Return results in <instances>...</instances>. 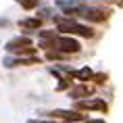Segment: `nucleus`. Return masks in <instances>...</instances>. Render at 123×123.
Segmentation results:
<instances>
[{
  "mask_svg": "<svg viewBox=\"0 0 123 123\" xmlns=\"http://www.w3.org/2000/svg\"><path fill=\"white\" fill-rule=\"evenodd\" d=\"M90 123H104V121H100V119H98V121H90Z\"/></svg>",
  "mask_w": 123,
  "mask_h": 123,
  "instance_id": "4468645a",
  "label": "nucleus"
},
{
  "mask_svg": "<svg viewBox=\"0 0 123 123\" xmlns=\"http://www.w3.org/2000/svg\"><path fill=\"white\" fill-rule=\"evenodd\" d=\"M19 4L25 8V11H33V8H38L40 0H19Z\"/></svg>",
  "mask_w": 123,
  "mask_h": 123,
  "instance_id": "9b49d317",
  "label": "nucleus"
},
{
  "mask_svg": "<svg viewBox=\"0 0 123 123\" xmlns=\"http://www.w3.org/2000/svg\"><path fill=\"white\" fill-rule=\"evenodd\" d=\"M50 117H58V119H63V121H81V119H84V115H79L77 111H65V109L52 111Z\"/></svg>",
  "mask_w": 123,
  "mask_h": 123,
  "instance_id": "0eeeda50",
  "label": "nucleus"
},
{
  "mask_svg": "<svg viewBox=\"0 0 123 123\" xmlns=\"http://www.w3.org/2000/svg\"><path fill=\"white\" fill-rule=\"evenodd\" d=\"M40 63L38 56H29V58H19V56H6L2 61V65L6 67V69H13V67H19V65H36Z\"/></svg>",
  "mask_w": 123,
  "mask_h": 123,
  "instance_id": "20e7f679",
  "label": "nucleus"
},
{
  "mask_svg": "<svg viewBox=\"0 0 123 123\" xmlns=\"http://www.w3.org/2000/svg\"><path fill=\"white\" fill-rule=\"evenodd\" d=\"M56 29L61 33H69V36H81V38H92L94 36V29L90 25H84V23H77L73 17H56Z\"/></svg>",
  "mask_w": 123,
  "mask_h": 123,
  "instance_id": "f257e3e1",
  "label": "nucleus"
},
{
  "mask_svg": "<svg viewBox=\"0 0 123 123\" xmlns=\"http://www.w3.org/2000/svg\"><path fill=\"white\" fill-rule=\"evenodd\" d=\"M17 2H19V0H17Z\"/></svg>",
  "mask_w": 123,
  "mask_h": 123,
  "instance_id": "2eb2a0df",
  "label": "nucleus"
},
{
  "mask_svg": "<svg viewBox=\"0 0 123 123\" xmlns=\"http://www.w3.org/2000/svg\"><path fill=\"white\" fill-rule=\"evenodd\" d=\"M4 50L11 54H36V48L31 46V38H27V36H17V38L8 40L4 44Z\"/></svg>",
  "mask_w": 123,
  "mask_h": 123,
  "instance_id": "f03ea898",
  "label": "nucleus"
},
{
  "mask_svg": "<svg viewBox=\"0 0 123 123\" xmlns=\"http://www.w3.org/2000/svg\"><path fill=\"white\" fill-rule=\"evenodd\" d=\"M79 17H84V19H88V21H104V19H106V13L100 11V8L84 6V8H81V13H79Z\"/></svg>",
  "mask_w": 123,
  "mask_h": 123,
  "instance_id": "423d86ee",
  "label": "nucleus"
},
{
  "mask_svg": "<svg viewBox=\"0 0 123 123\" xmlns=\"http://www.w3.org/2000/svg\"><path fill=\"white\" fill-rule=\"evenodd\" d=\"M56 50L65 52V54H73V52L81 50V44L69 33H61V36H56Z\"/></svg>",
  "mask_w": 123,
  "mask_h": 123,
  "instance_id": "7ed1b4c3",
  "label": "nucleus"
},
{
  "mask_svg": "<svg viewBox=\"0 0 123 123\" xmlns=\"http://www.w3.org/2000/svg\"><path fill=\"white\" fill-rule=\"evenodd\" d=\"M73 75H75V77H77L79 81H88V79H92V77H94V71H92L90 67H84V69L75 71Z\"/></svg>",
  "mask_w": 123,
  "mask_h": 123,
  "instance_id": "9d476101",
  "label": "nucleus"
},
{
  "mask_svg": "<svg viewBox=\"0 0 123 123\" xmlns=\"http://www.w3.org/2000/svg\"><path fill=\"white\" fill-rule=\"evenodd\" d=\"M19 25L25 27V29H40V27H42V17H27V19H21Z\"/></svg>",
  "mask_w": 123,
  "mask_h": 123,
  "instance_id": "6e6552de",
  "label": "nucleus"
},
{
  "mask_svg": "<svg viewBox=\"0 0 123 123\" xmlns=\"http://www.w3.org/2000/svg\"><path fill=\"white\" fill-rule=\"evenodd\" d=\"M29 123H52V121H36V119H31Z\"/></svg>",
  "mask_w": 123,
  "mask_h": 123,
  "instance_id": "ddd939ff",
  "label": "nucleus"
},
{
  "mask_svg": "<svg viewBox=\"0 0 123 123\" xmlns=\"http://www.w3.org/2000/svg\"><path fill=\"white\" fill-rule=\"evenodd\" d=\"M90 94H92V90L88 86H77V88H73V90L69 92L71 98H84V96H90Z\"/></svg>",
  "mask_w": 123,
  "mask_h": 123,
  "instance_id": "1a4fd4ad",
  "label": "nucleus"
},
{
  "mask_svg": "<svg viewBox=\"0 0 123 123\" xmlns=\"http://www.w3.org/2000/svg\"><path fill=\"white\" fill-rule=\"evenodd\" d=\"M79 111H106V102L104 100H96V98H88V100H79L77 102Z\"/></svg>",
  "mask_w": 123,
  "mask_h": 123,
  "instance_id": "39448f33",
  "label": "nucleus"
},
{
  "mask_svg": "<svg viewBox=\"0 0 123 123\" xmlns=\"http://www.w3.org/2000/svg\"><path fill=\"white\" fill-rule=\"evenodd\" d=\"M92 79H94V81H96V84H102V79H104V75H102V73H100V75H94V77H92Z\"/></svg>",
  "mask_w": 123,
  "mask_h": 123,
  "instance_id": "f8f14e48",
  "label": "nucleus"
}]
</instances>
